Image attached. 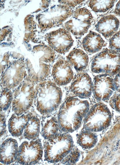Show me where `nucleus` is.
Masks as SVG:
<instances>
[{
    "instance_id": "nucleus-23",
    "label": "nucleus",
    "mask_w": 120,
    "mask_h": 165,
    "mask_svg": "<svg viewBox=\"0 0 120 165\" xmlns=\"http://www.w3.org/2000/svg\"><path fill=\"white\" fill-rule=\"evenodd\" d=\"M13 95L11 89L2 88L1 90L0 107V111L7 110L10 107L12 100Z\"/></svg>"
},
{
    "instance_id": "nucleus-6",
    "label": "nucleus",
    "mask_w": 120,
    "mask_h": 165,
    "mask_svg": "<svg viewBox=\"0 0 120 165\" xmlns=\"http://www.w3.org/2000/svg\"><path fill=\"white\" fill-rule=\"evenodd\" d=\"M111 117L107 106L98 103L88 111L85 117L84 126L86 130L92 132L101 131L109 126Z\"/></svg>"
},
{
    "instance_id": "nucleus-8",
    "label": "nucleus",
    "mask_w": 120,
    "mask_h": 165,
    "mask_svg": "<svg viewBox=\"0 0 120 165\" xmlns=\"http://www.w3.org/2000/svg\"><path fill=\"white\" fill-rule=\"evenodd\" d=\"M43 147L40 139L23 142L18 148L16 160L22 165H33L38 163L43 155Z\"/></svg>"
},
{
    "instance_id": "nucleus-2",
    "label": "nucleus",
    "mask_w": 120,
    "mask_h": 165,
    "mask_svg": "<svg viewBox=\"0 0 120 165\" xmlns=\"http://www.w3.org/2000/svg\"><path fill=\"white\" fill-rule=\"evenodd\" d=\"M35 88V104L40 114H47L57 108L62 101V92L57 84L50 81H43Z\"/></svg>"
},
{
    "instance_id": "nucleus-20",
    "label": "nucleus",
    "mask_w": 120,
    "mask_h": 165,
    "mask_svg": "<svg viewBox=\"0 0 120 165\" xmlns=\"http://www.w3.org/2000/svg\"><path fill=\"white\" fill-rule=\"evenodd\" d=\"M86 130L82 131L78 135L77 141L83 148L89 149L93 147L98 141L97 135Z\"/></svg>"
},
{
    "instance_id": "nucleus-24",
    "label": "nucleus",
    "mask_w": 120,
    "mask_h": 165,
    "mask_svg": "<svg viewBox=\"0 0 120 165\" xmlns=\"http://www.w3.org/2000/svg\"><path fill=\"white\" fill-rule=\"evenodd\" d=\"M80 155V153L78 150H71L61 161L62 163L63 164L68 165L74 164L78 161Z\"/></svg>"
},
{
    "instance_id": "nucleus-15",
    "label": "nucleus",
    "mask_w": 120,
    "mask_h": 165,
    "mask_svg": "<svg viewBox=\"0 0 120 165\" xmlns=\"http://www.w3.org/2000/svg\"><path fill=\"white\" fill-rule=\"evenodd\" d=\"M118 20L114 15H110L101 18L95 25L96 30L105 38L111 36L117 30Z\"/></svg>"
},
{
    "instance_id": "nucleus-16",
    "label": "nucleus",
    "mask_w": 120,
    "mask_h": 165,
    "mask_svg": "<svg viewBox=\"0 0 120 165\" xmlns=\"http://www.w3.org/2000/svg\"><path fill=\"white\" fill-rule=\"evenodd\" d=\"M32 114L29 113L18 116L13 114L9 119L8 122L9 132L12 136L19 137L21 136L27 123Z\"/></svg>"
},
{
    "instance_id": "nucleus-13",
    "label": "nucleus",
    "mask_w": 120,
    "mask_h": 165,
    "mask_svg": "<svg viewBox=\"0 0 120 165\" xmlns=\"http://www.w3.org/2000/svg\"><path fill=\"white\" fill-rule=\"evenodd\" d=\"M53 36V42L50 44L52 48L57 52L64 53L68 52L72 46L74 40L70 33L64 29H61L50 35Z\"/></svg>"
},
{
    "instance_id": "nucleus-26",
    "label": "nucleus",
    "mask_w": 120,
    "mask_h": 165,
    "mask_svg": "<svg viewBox=\"0 0 120 165\" xmlns=\"http://www.w3.org/2000/svg\"><path fill=\"white\" fill-rule=\"evenodd\" d=\"M110 102V104L113 108L120 113V94L115 96Z\"/></svg>"
},
{
    "instance_id": "nucleus-1",
    "label": "nucleus",
    "mask_w": 120,
    "mask_h": 165,
    "mask_svg": "<svg viewBox=\"0 0 120 165\" xmlns=\"http://www.w3.org/2000/svg\"><path fill=\"white\" fill-rule=\"evenodd\" d=\"M89 110L87 100L75 97H68L61 106L57 115L59 129L66 133L72 132L80 127Z\"/></svg>"
},
{
    "instance_id": "nucleus-17",
    "label": "nucleus",
    "mask_w": 120,
    "mask_h": 165,
    "mask_svg": "<svg viewBox=\"0 0 120 165\" xmlns=\"http://www.w3.org/2000/svg\"><path fill=\"white\" fill-rule=\"evenodd\" d=\"M67 61L78 72L86 69L88 63L87 55L82 50L76 48L72 51L67 56Z\"/></svg>"
},
{
    "instance_id": "nucleus-9",
    "label": "nucleus",
    "mask_w": 120,
    "mask_h": 165,
    "mask_svg": "<svg viewBox=\"0 0 120 165\" xmlns=\"http://www.w3.org/2000/svg\"><path fill=\"white\" fill-rule=\"evenodd\" d=\"M92 18V14L88 10L79 8L75 11L73 17L65 24V26L74 35L82 36L88 31Z\"/></svg>"
},
{
    "instance_id": "nucleus-5",
    "label": "nucleus",
    "mask_w": 120,
    "mask_h": 165,
    "mask_svg": "<svg viewBox=\"0 0 120 165\" xmlns=\"http://www.w3.org/2000/svg\"><path fill=\"white\" fill-rule=\"evenodd\" d=\"M91 70L96 73L116 75L120 70V53L112 49L104 50L93 60Z\"/></svg>"
},
{
    "instance_id": "nucleus-19",
    "label": "nucleus",
    "mask_w": 120,
    "mask_h": 165,
    "mask_svg": "<svg viewBox=\"0 0 120 165\" xmlns=\"http://www.w3.org/2000/svg\"><path fill=\"white\" fill-rule=\"evenodd\" d=\"M40 121L35 116H32L28 121L24 130V137L28 140H34L39 136Z\"/></svg>"
},
{
    "instance_id": "nucleus-21",
    "label": "nucleus",
    "mask_w": 120,
    "mask_h": 165,
    "mask_svg": "<svg viewBox=\"0 0 120 165\" xmlns=\"http://www.w3.org/2000/svg\"><path fill=\"white\" fill-rule=\"evenodd\" d=\"M59 129L57 120L52 117L47 120L43 126L41 135L45 139H49L58 133Z\"/></svg>"
},
{
    "instance_id": "nucleus-10",
    "label": "nucleus",
    "mask_w": 120,
    "mask_h": 165,
    "mask_svg": "<svg viewBox=\"0 0 120 165\" xmlns=\"http://www.w3.org/2000/svg\"><path fill=\"white\" fill-rule=\"evenodd\" d=\"M115 89L114 80L111 76L104 74L98 75L94 77L92 92L97 101L107 100Z\"/></svg>"
},
{
    "instance_id": "nucleus-28",
    "label": "nucleus",
    "mask_w": 120,
    "mask_h": 165,
    "mask_svg": "<svg viewBox=\"0 0 120 165\" xmlns=\"http://www.w3.org/2000/svg\"><path fill=\"white\" fill-rule=\"evenodd\" d=\"M115 89L120 92V70L113 79Z\"/></svg>"
},
{
    "instance_id": "nucleus-22",
    "label": "nucleus",
    "mask_w": 120,
    "mask_h": 165,
    "mask_svg": "<svg viewBox=\"0 0 120 165\" xmlns=\"http://www.w3.org/2000/svg\"><path fill=\"white\" fill-rule=\"evenodd\" d=\"M116 0H90L89 6L96 12H104L111 8Z\"/></svg>"
},
{
    "instance_id": "nucleus-29",
    "label": "nucleus",
    "mask_w": 120,
    "mask_h": 165,
    "mask_svg": "<svg viewBox=\"0 0 120 165\" xmlns=\"http://www.w3.org/2000/svg\"><path fill=\"white\" fill-rule=\"evenodd\" d=\"M84 0H68L62 2L65 4L71 6H75L82 2Z\"/></svg>"
},
{
    "instance_id": "nucleus-18",
    "label": "nucleus",
    "mask_w": 120,
    "mask_h": 165,
    "mask_svg": "<svg viewBox=\"0 0 120 165\" xmlns=\"http://www.w3.org/2000/svg\"><path fill=\"white\" fill-rule=\"evenodd\" d=\"M104 41L100 35L90 31L83 39L82 46L84 49L90 53H94L100 51L103 47Z\"/></svg>"
},
{
    "instance_id": "nucleus-12",
    "label": "nucleus",
    "mask_w": 120,
    "mask_h": 165,
    "mask_svg": "<svg viewBox=\"0 0 120 165\" xmlns=\"http://www.w3.org/2000/svg\"><path fill=\"white\" fill-rule=\"evenodd\" d=\"M70 66L67 61L63 60L58 61L54 65L52 74L56 84L66 85L71 82L74 74Z\"/></svg>"
},
{
    "instance_id": "nucleus-27",
    "label": "nucleus",
    "mask_w": 120,
    "mask_h": 165,
    "mask_svg": "<svg viewBox=\"0 0 120 165\" xmlns=\"http://www.w3.org/2000/svg\"><path fill=\"white\" fill-rule=\"evenodd\" d=\"M0 135H3L5 132L6 124L5 116L2 114H0Z\"/></svg>"
},
{
    "instance_id": "nucleus-7",
    "label": "nucleus",
    "mask_w": 120,
    "mask_h": 165,
    "mask_svg": "<svg viewBox=\"0 0 120 165\" xmlns=\"http://www.w3.org/2000/svg\"><path fill=\"white\" fill-rule=\"evenodd\" d=\"M1 67V85L2 88H15L24 80L26 74L23 61L16 60L10 62L8 59Z\"/></svg>"
},
{
    "instance_id": "nucleus-11",
    "label": "nucleus",
    "mask_w": 120,
    "mask_h": 165,
    "mask_svg": "<svg viewBox=\"0 0 120 165\" xmlns=\"http://www.w3.org/2000/svg\"><path fill=\"white\" fill-rule=\"evenodd\" d=\"M92 89L91 78L86 73H80L74 78L70 87L71 91L81 99L91 96Z\"/></svg>"
},
{
    "instance_id": "nucleus-4",
    "label": "nucleus",
    "mask_w": 120,
    "mask_h": 165,
    "mask_svg": "<svg viewBox=\"0 0 120 165\" xmlns=\"http://www.w3.org/2000/svg\"><path fill=\"white\" fill-rule=\"evenodd\" d=\"M33 82L26 78L15 88L12 109L14 114L18 116L23 114L32 105L35 93Z\"/></svg>"
},
{
    "instance_id": "nucleus-25",
    "label": "nucleus",
    "mask_w": 120,
    "mask_h": 165,
    "mask_svg": "<svg viewBox=\"0 0 120 165\" xmlns=\"http://www.w3.org/2000/svg\"><path fill=\"white\" fill-rule=\"evenodd\" d=\"M109 47L112 50L120 51V30L115 34L111 39Z\"/></svg>"
},
{
    "instance_id": "nucleus-3",
    "label": "nucleus",
    "mask_w": 120,
    "mask_h": 165,
    "mask_svg": "<svg viewBox=\"0 0 120 165\" xmlns=\"http://www.w3.org/2000/svg\"><path fill=\"white\" fill-rule=\"evenodd\" d=\"M44 142V160L51 163L61 161L72 150L73 141L67 133H57Z\"/></svg>"
},
{
    "instance_id": "nucleus-30",
    "label": "nucleus",
    "mask_w": 120,
    "mask_h": 165,
    "mask_svg": "<svg viewBox=\"0 0 120 165\" xmlns=\"http://www.w3.org/2000/svg\"><path fill=\"white\" fill-rule=\"evenodd\" d=\"M114 12L116 14L120 16V0L116 4Z\"/></svg>"
},
{
    "instance_id": "nucleus-14",
    "label": "nucleus",
    "mask_w": 120,
    "mask_h": 165,
    "mask_svg": "<svg viewBox=\"0 0 120 165\" xmlns=\"http://www.w3.org/2000/svg\"><path fill=\"white\" fill-rule=\"evenodd\" d=\"M18 148L16 140L12 138L5 140L0 148V162L5 164L14 162L17 159Z\"/></svg>"
}]
</instances>
